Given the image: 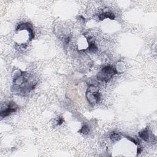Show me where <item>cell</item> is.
I'll return each instance as SVG.
<instances>
[{
    "label": "cell",
    "mask_w": 157,
    "mask_h": 157,
    "mask_svg": "<svg viewBox=\"0 0 157 157\" xmlns=\"http://www.w3.org/2000/svg\"><path fill=\"white\" fill-rule=\"evenodd\" d=\"M142 151V148L141 147H138V150H137V155H139L140 153H141Z\"/></svg>",
    "instance_id": "4fadbf2b"
},
{
    "label": "cell",
    "mask_w": 157,
    "mask_h": 157,
    "mask_svg": "<svg viewBox=\"0 0 157 157\" xmlns=\"http://www.w3.org/2000/svg\"><path fill=\"white\" fill-rule=\"evenodd\" d=\"M86 98L91 106L98 104L101 99L98 89L94 85H90L86 92Z\"/></svg>",
    "instance_id": "7a4b0ae2"
},
{
    "label": "cell",
    "mask_w": 157,
    "mask_h": 157,
    "mask_svg": "<svg viewBox=\"0 0 157 157\" xmlns=\"http://www.w3.org/2000/svg\"><path fill=\"white\" fill-rule=\"evenodd\" d=\"M88 43H89V47L88 49L90 52L95 53L98 50V47H97L96 44L95 43L93 39H91V37H89L87 38Z\"/></svg>",
    "instance_id": "52a82bcc"
},
{
    "label": "cell",
    "mask_w": 157,
    "mask_h": 157,
    "mask_svg": "<svg viewBox=\"0 0 157 157\" xmlns=\"http://www.w3.org/2000/svg\"><path fill=\"white\" fill-rule=\"evenodd\" d=\"M115 18H116V15H114V14L109 11H106L98 15V19L100 20H103L106 19L114 20Z\"/></svg>",
    "instance_id": "5b68a950"
},
{
    "label": "cell",
    "mask_w": 157,
    "mask_h": 157,
    "mask_svg": "<svg viewBox=\"0 0 157 157\" xmlns=\"http://www.w3.org/2000/svg\"><path fill=\"white\" fill-rule=\"evenodd\" d=\"M117 69L112 66H106L102 68L98 74V79L102 82H107L115 75L118 74Z\"/></svg>",
    "instance_id": "6da1fadb"
},
{
    "label": "cell",
    "mask_w": 157,
    "mask_h": 157,
    "mask_svg": "<svg viewBox=\"0 0 157 157\" xmlns=\"http://www.w3.org/2000/svg\"><path fill=\"white\" fill-rule=\"evenodd\" d=\"M64 122V120H63V118H61V117H59L58 118V120H57V125H61L62 124H63Z\"/></svg>",
    "instance_id": "8fae6325"
},
{
    "label": "cell",
    "mask_w": 157,
    "mask_h": 157,
    "mask_svg": "<svg viewBox=\"0 0 157 157\" xmlns=\"http://www.w3.org/2000/svg\"><path fill=\"white\" fill-rule=\"evenodd\" d=\"M110 138L113 142H116V141H118V140H119L121 139V136L120 134H118L117 133L112 132L110 135Z\"/></svg>",
    "instance_id": "ba28073f"
},
{
    "label": "cell",
    "mask_w": 157,
    "mask_h": 157,
    "mask_svg": "<svg viewBox=\"0 0 157 157\" xmlns=\"http://www.w3.org/2000/svg\"><path fill=\"white\" fill-rule=\"evenodd\" d=\"M17 30H25L28 31L29 33V41L33 40L35 38V33L33 31V26L30 23H24L18 25V26L16 28Z\"/></svg>",
    "instance_id": "277c9868"
},
{
    "label": "cell",
    "mask_w": 157,
    "mask_h": 157,
    "mask_svg": "<svg viewBox=\"0 0 157 157\" xmlns=\"http://www.w3.org/2000/svg\"><path fill=\"white\" fill-rule=\"evenodd\" d=\"M126 138L127 139H128L129 140H130L131 142H133L135 145H138L139 144V140L138 139H135L133 138H131L130 136H126Z\"/></svg>",
    "instance_id": "30bf717a"
},
{
    "label": "cell",
    "mask_w": 157,
    "mask_h": 157,
    "mask_svg": "<svg viewBox=\"0 0 157 157\" xmlns=\"http://www.w3.org/2000/svg\"><path fill=\"white\" fill-rule=\"evenodd\" d=\"M69 41H70V37H69V36H68L66 38L64 39V42H65V44H68Z\"/></svg>",
    "instance_id": "7c38bea8"
},
{
    "label": "cell",
    "mask_w": 157,
    "mask_h": 157,
    "mask_svg": "<svg viewBox=\"0 0 157 157\" xmlns=\"http://www.w3.org/2000/svg\"><path fill=\"white\" fill-rule=\"evenodd\" d=\"M90 132L89 127L86 125V124H84V125L81 128V129L79 131V133H82L83 134H87Z\"/></svg>",
    "instance_id": "9c48e42d"
},
{
    "label": "cell",
    "mask_w": 157,
    "mask_h": 157,
    "mask_svg": "<svg viewBox=\"0 0 157 157\" xmlns=\"http://www.w3.org/2000/svg\"><path fill=\"white\" fill-rule=\"evenodd\" d=\"M19 109V107L17 105L15 102L11 101L6 106V107H3L1 106V117H6L11 114L12 113L15 112Z\"/></svg>",
    "instance_id": "3957f363"
},
{
    "label": "cell",
    "mask_w": 157,
    "mask_h": 157,
    "mask_svg": "<svg viewBox=\"0 0 157 157\" xmlns=\"http://www.w3.org/2000/svg\"><path fill=\"white\" fill-rule=\"evenodd\" d=\"M139 136L142 140H144V141L145 142L149 141V139L150 138L149 129L147 128H146L141 131H140L139 133Z\"/></svg>",
    "instance_id": "8992f818"
}]
</instances>
